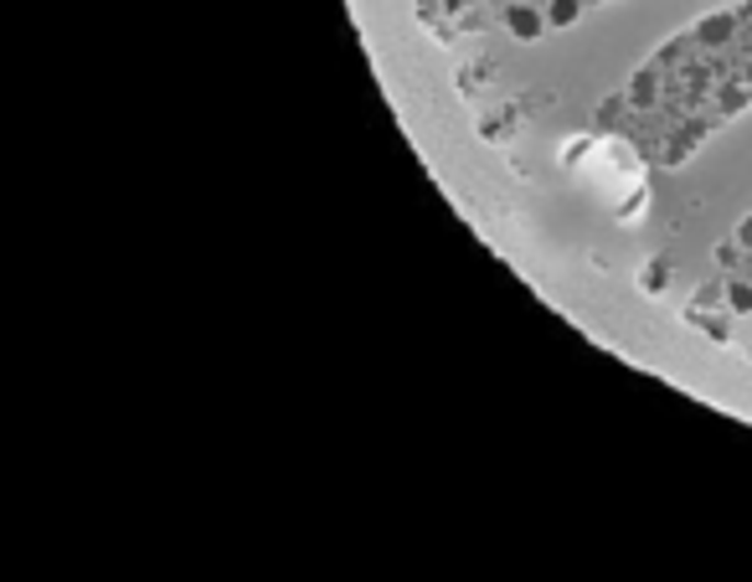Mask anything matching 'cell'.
Returning a JSON list of instances; mask_svg holds the SVG:
<instances>
[{
    "instance_id": "3",
    "label": "cell",
    "mask_w": 752,
    "mask_h": 582,
    "mask_svg": "<svg viewBox=\"0 0 752 582\" xmlns=\"http://www.w3.org/2000/svg\"><path fill=\"white\" fill-rule=\"evenodd\" d=\"M717 263H721V274H742V263H748V248H742L737 238H727L717 248Z\"/></svg>"
},
{
    "instance_id": "2",
    "label": "cell",
    "mask_w": 752,
    "mask_h": 582,
    "mask_svg": "<svg viewBox=\"0 0 752 582\" xmlns=\"http://www.w3.org/2000/svg\"><path fill=\"white\" fill-rule=\"evenodd\" d=\"M721 305H727V315H752V278L748 274L721 278Z\"/></svg>"
},
{
    "instance_id": "1",
    "label": "cell",
    "mask_w": 752,
    "mask_h": 582,
    "mask_svg": "<svg viewBox=\"0 0 752 582\" xmlns=\"http://www.w3.org/2000/svg\"><path fill=\"white\" fill-rule=\"evenodd\" d=\"M603 0H418V26L438 42L459 36H511L547 42L551 32L578 26Z\"/></svg>"
},
{
    "instance_id": "4",
    "label": "cell",
    "mask_w": 752,
    "mask_h": 582,
    "mask_svg": "<svg viewBox=\"0 0 752 582\" xmlns=\"http://www.w3.org/2000/svg\"><path fill=\"white\" fill-rule=\"evenodd\" d=\"M737 242H742V248H752V217H742V227H737Z\"/></svg>"
}]
</instances>
